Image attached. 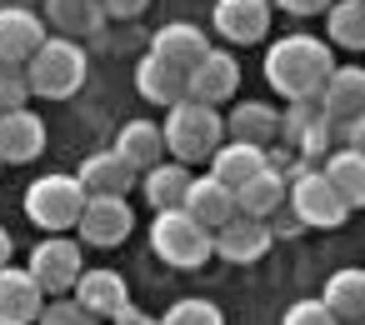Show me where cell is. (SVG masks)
<instances>
[{
    "label": "cell",
    "mask_w": 365,
    "mask_h": 325,
    "mask_svg": "<svg viewBox=\"0 0 365 325\" xmlns=\"http://www.w3.org/2000/svg\"><path fill=\"white\" fill-rule=\"evenodd\" d=\"M330 71H335V46L320 36H280L265 51V81L285 100H315Z\"/></svg>",
    "instance_id": "cell-1"
},
{
    "label": "cell",
    "mask_w": 365,
    "mask_h": 325,
    "mask_svg": "<svg viewBox=\"0 0 365 325\" xmlns=\"http://www.w3.org/2000/svg\"><path fill=\"white\" fill-rule=\"evenodd\" d=\"M165 125H160V140H165V155L180 160V165H205L210 150L225 140V115L220 105H205V100H190L180 96L175 105H165Z\"/></svg>",
    "instance_id": "cell-2"
},
{
    "label": "cell",
    "mask_w": 365,
    "mask_h": 325,
    "mask_svg": "<svg viewBox=\"0 0 365 325\" xmlns=\"http://www.w3.org/2000/svg\"><path fill=\"white\" fill-rule=\"evenodd\" d=\"M86 46L71 41V36H46L31 56H26V81H31V96L41 100H71L81 86H86Z\"/></svg>",
    "instance_id": "cell-3"
},
{
    "label": "cell",
    "mask_w": 365,
    "mask_h": 325,
    "mask_svg": "<svg viewBox=\"0 0 365 325\" xmlns=\"http://www.w3.org/2000/svg\"><path fill=\"white\" fill-rule=\"evenodd\" d=\"M285 205H290V220L295 225H310V230H340L355 205L325 180V170H315L310 160L295 165V175H285Z\"/></svg>",
    "instance_id": "cell-4"
},
{
    "label": "cell",
    "mask_w": 365,
    "mask_h": 325,
    "mask_svg": "<svg viewBox=\"0 0 365 325\" xmlns=\"http://www.w3.org/2000/svg\"><path fill=\"white\" fill-rule=\"evenodd\" d=\"M150 250L175 270H200L210 260V230L195 215H185L180 205H165L150 220Z\"/></svg>",
    "instance_id": "cell-5"
},
{
    "label": "cell",
    "mask_w": 365,
    "mask_h": 325,
    "mask_svg": "<svg viewBox=\"0 0 365 325\" xmlns=\"http://www.w3.org/2000/svg\"><path fill=\"white\" fill-rule=\"evenodd\" d=\"M81 205H86V185L76 175H66V170L41 175V180L26 185V220L36 230H46V235L51 230H76Z\"/></svg>",
    "instance_id": "cell-6"
},
{
    "label": "cell",
    "mask_w": 365,
    "mask_h": 325,
    "mask_svg": "<svg viewBox=\"0 0 365 325\" xmlns=\"http://www.w3.org/2000/svg\"><path fill=\"white\" fill-rule=\"evenodd\" d=\"M130 230H135V210H130L125 195H86V205H81V215H76V235H81L86 245L115 250V245L130 240Z\"/></svg>",
    "instance_id": "cell-7"
},
{
    "label": "cell",
    "mask_w": 365,
    "mask_h": 325,
    "mask_svg": "<svg viewBox=\"0 0 365 325\" xmlns=\"http://www.w3.org/2000/svg\"><path fill=\"white\" fill-rule=\"evenodd\" d=\"M270 240H275L270 220L235 210L230 220H220V225L210 230V260H225V265H255V260L270 250Z\"/></svg>",
    "instance_id": "cell-8"
},
{
    "label": "cell",
    "mask_w": 365,
    "mask_h": 325,
    "mask_svg": "<svg viewBox=\"0 0 365 325\" xmlns=\"http://www.w3.org/2000/svg\"><path fill=\"white\" fill-rule=\"evenodd\" d=\"M26 270L36 275L41 295H66V290L76 285V275L86 270V260H81V245H76L66 230H51V235H46V240L31 250Z\"/></svg>",
    "instance_id": "cell-9"
},
{
    "label": "cell",
    "mask_w": 365,
    "mask_h": 325,
    "mask_svg": "<svg viewBox=\"0 0 365 325\" xmlns=\"http://www.w3.org/2000/svg\"><path fill=\"white\" fill-rule=\"evenodd\" d=\"M280 140L300 155V160H320L335 145V120L320 110V100H290L280 110Z\"/></svg>",
    "instance_id": "cell-10"
},
{
    "label": "cell",
    "mask_w": 365,
    "mask_h": 325,
    "mask_svg": "<svg viewBox=\"0 0 365 325\" xmlns=\"http://www.w3.org/2000/svg\"><path fill=\"white\" fill-rule=\"evenodd\" d=\"M270 16H275L270 0H215L210 26H215V36H225L230 46H260V41L270 36Z\"/></svg>",
    "instance_id": "cell-11"
},
{
    "label": "cell",
    "mask_w": 365,
    "mask_h": 325,
    "mask_svg": "<svg viewBox=\"0 0 365 325\" xmlns=\"http://www.w3.org/2000/svg\"><path fill=\"white\" fill-rule=\"evenodd\" d=\"M46 155V120L31 105L0 110V165H31Z\"/></svg>",
    "instance_id": "cell-12"
},
{
    "label": "cell",
    "mask_w": 365,
    "mask_h": 325,
    "mask_svg": "<svg viewBox=\"0 0 365 325\" xmlns=\"http://www.w3.org/2000/svg\"><path fill=\"white\" fill-rule=\"evenodd\" d=\"M235 91H240V66H235V56H225V51H215V46L185 71V96H190V100L225 105Z\"/></svg>",
    "instance_id": "cell-13"
},
{
    "label": "cell",
    "mask_w": 365,
    "mask_h": 325,
    "mask_svg": "<svg viewBox=\"0 0 365 325\" xmlns=\"http://www.w3.org/2000/svg\"><path fill=\"white\" fill-rule=\"evenodd\" d=\"M76 180L86 185V195H130V185H135L140 175H135V165L110 145V150L86 155L81 170H76Z\"/></svg>",
    "instance_id": "cell-14"
},
{
    "label": "cell",
    "mask_w": 365,
    "mask_h": 325,
    "mask_svg": "<svg viewBox=\"0 0 365 325\" xmlns=\"http://www.w3.org/2000/svg\"><path fill=\"white\" fill-rule=\"evenodd\" d=\"M71 295L86 305L91 320H110V315L130 300V285H125L120 270H81L76 285H71Z\"/></svg>",
    "instance_id": "cell-15"
},
{
    "label": "cell",
    "mask_w": 365,
    "mask_h": 325,
    "mask_svg": "<svg viewBox=\"0 0 365 325\" xmlns=\"http://www.w3.org/2000/svg\"><path fill=\"white\" fill-rule=\"evenodd\" d=\"M41 285H36V275L26 270V265H0V325H26V320H36L41 315Z\"/></svg>",
    "instance_id": "cell-16"
},
{
    "label": "cell",
    "mask_w": 365,
    "mask_h": 325,
    "mask_svg": "<svg viewBox=\"0 0 365 325\" xmlns=\"http://www.w3.org/2000/svg\"><path fill=\"white\" fill-rule=\"evenodd\" d=\"M46 21L26 6H0V61L6 66H26V56L46 41Z\"/></svg>",
    "instance_id": "cell-17"
},
{
    "label": "cell",
    "mask_w": 365,
    "mask_h": 325,
    "mask_svg": "<svg viewBox=\"0 0 365 325\" xmlns=\"http://www.w3.org/2000/svg\"><path fill=\"white\" fill-rule=\"evenodd\" d=\"M180 210L195 215L205 230H215L220 220L235 215V190H230L220 175H190V185H185V195H180Z\"/></svg>",
    "instance_id": "cell-18"
},
{
    "label": "cell",
    "mask_w": 365,
    "mask_h": 325,
    "mask_svg": "<svg viewBox=\"0 0 365 325\" xmlns=\"http://www.w3.org/2000/svg\"><path fill=\"white\" fill-rule=\"evenodd\" d=\"M106 6L101 0H46V26H56V36H91L106 41Z\"/></svg>",
    "instance_id": "cell-19"
},
{
    "label": "cell",
    "mask_w": 365,
    "mask_h": 325,
    "mask_svg": "<svg viewBox=\"0 0 365 325\" xmlns=\"http://www.w3.org/2000/svg\"><path fill=\"white\" fill-rule=\"evenodd\" d=\"M320 110L330 115V120H350V115H360L365 110V71L360 66H335L330 76H325V86H320Z\"/></svg>",
    "instance_id": "cell-20"
},
{
    "label": "cell",
    "mask_w": 365,
    "mask_h": 325,
    "mask_svg": "<svg viewBox=\"0 0 365 325\" xmlns=\"http://www.w3.org/2000/svg\"><path fill=\"white\" fill-rule=\"evenodd\" d=\"M135 91H140L150 105H175V100L185 96V71L170 66V61H160L155 51H145V56L135 61Z\"/></svg>",
    "instance_id": "cell-21"
},
{
    "label": "cell",
    "mask_w": 365,
    "mask_h": 325,
    "mask_svg": "<svg viewBox=\"0 0 365 325\" xmlns=\"http://www.w3.org/2000/svg\"><path fill=\"white\" fill-rule=\"evenodd\" d=\"M150 51H155L160 61H170V66L190 71V66L210 51V36H205L200 26H190V21H170V26H160V31H155Z\"/></svg>",
    "instance_id": "cell-22"
},
{
    "label": "cell",
    "mask_w": 365,
    "mask_h": 325,
    "mask_svg": "<svg viewBox=\"0 0 365 325\" xmlns=\"http://www.w3.org/2000/svg\"><path fill=\"white\" fill-rule=\"evenodd\" d=\"M320 160H325V165H320L325 180L360 210V205H365V150H360V145H330Z\"/></svg>",
    "instance_id": "cell-23"
},
{
    "label": "cell",
    "mask_w": 365,
    "mask_h": 325,
    "mask_svg": "<svg viewBox=\"0 0 365 325\" xmlns=\"http://www.w3.org/2000/svg\"><path fill=\"white\" fill-rule=\"evenodd\" d=\"M225 135L230 140H250V145H270V140H280V110L265 105V100H240L225 115Z\"/></svg>",
    "instance_id": "cell-24"
},
{
    "label": "cell",
    "mask_w": 365,
    "mask_h": 325,
    "mask_svg": "<svg viewBox=\"0 0 365 325\" xmlns=\"http://www.w3.org/2000/svg\"><path fill=\"white\" fill-rule=\"evenodd\" d=\"M205 165H210V175H220V180L235 190L240 180H250L255 170H265V145H250V140H230V135H225V140L210 150Z\"/></svg>",
    "instance_id": "cell-25"
},
{
    "label": "cell",
    "mask_w": 365,
    "mask_h": 325,
    "mask_svg": "<svg viewBox=\"0 0 365 325\" xmlns=\"http://www.w3.org/2000/svg\"><path fill=\"white\" fill-rule=\"evenodd\" d=\"M235 210L260 215V220H270L275 210H285V175L265 165V170H255L250 180H240V185H235Z\"/></svg>",
    "instance_id": "cell-26"
},
{
    "label": "cell",
    "mask_w": 365,
    "mask_h": 325,
    "mask_svg": "<svg viewBox=\"0 0 365 325\" xmlns=\"http://www.w3.org/2000/svg\"><path fill=\"white\" fill-rule=\"evenodd\" d=\"M325 310L335 315V320H365V270L360 265H345V270H335L330 280H325Z\"/></svg>",
    "instance_id": "cell-27"
},
{
    "label": "cell",
    "mask_w": 365,
    "mask_h": 325,
    "mask_svg": "<svg viewBox=\"0 0 365 325\" xmlns=\"http://www.w3.org/2000/svg\"><path fill=\"white\" fill-rule=\"evenodd\" d=\"M115 150L135 165V175L155 160H165V140H160V125L155 120H125L120 135H115Z\"/></svg>",
    "instance_id": "cell-28"
},
{
    "label": "cell",
    "mask_w": 365,
    "mask_h": 325,
    "mask_svg": "<svg viewBox=\"0 0 365 325\" xmlns=\"http://www.w3.org/2000/svg\"><path fill=\"white\" fill-rule=\"evenodd\" d=\"M140 180H145L150 210H165V205H180V195H185V185H190V165H180V160H155V165L140 170Z\"/></svg>",
    "instance_id": "cell-29"
},
{
    "label": "cell",
    "mask_w": 365,
    "mask_h": 325,
    "mask_svg": "<svg viewBox=\"0 0 365 325\" xmlns=\"http://www.w3.org/2000/svg\"><path fill=\"white\" fill-rule=\"evenodd\" d=\"M320 16H325L330 46H345V51H360L365 46V0H330Z\"/></svg>",
    "instance_id": "cell-30"
},
{
    "label": "cell",
    "mask_w": 365,
    "mask_h": 325,
    "mask_svg": "<svg viewBox=\"0 0 365 325\" xmlns=\"http://www.w3.org/2000/svg\"><path fill=\"white\" fill-rule=\"evenodd\" d=\"M160 320H165V325H220L225 315H220V305H215V300L190 295V300H175V305H170Z\"/></svg>",
    "instance_id": "cell-31"
},
{
    "label": "cell",
    "mask_w": 365,
    "mask_h": 325,
    "mask_svg": "<svg viewBox=\"0 0 365 325\" xmlns=\"http://www.w3.org/2000/svg\"><path fill=\"white\" fill-rule=\"evenodd\" d=\"M36 320H46V325H86L91 315H86V305L66 290V295H51V305L41 300V315Z\"/></svg>",
    "instance_id": "cell-32"
},
{
    "label": "cell",
    "mask_w": 365,
    "mask_h": 325,
    "mask_svg": "<svg viewBox=\"0 0 365 325\" xmlns=\"http://www.w3.org/2000/svg\"><path fill=\"white\" fill-rule=\"evenodd\" d=\"M31 100V81H26V66H6L0 61V110H16Z\"/></svg>",
    "instance_id": "cell-33"
},
{
    "label": "cell",
    "mask_w": 365,
    "mask_h": 325,
    "mask_svg": "<svg viewBox=\"0 0 365 325\" xmlns=\"http://www.w3.org/2000/svg\"><path fill=\"white\" fill-rule=\"evenodd\" d=\"M285 325H335V315L325 310V300H295L285 310Z\"/></svg>",
    "instance_id": "cell-34"
},
{
    "label": "cell",
    "mask_w": 365,
    "mask_h": 325,
    "mask_svg": "<svg viewBox=\"0 0 365 325\" xmlns=\"http://www.w3.org/2000/svg\"><path fill=\"white\" fill-rule=\"evenodd\" d=\"M101 6H106L110 21H135V16H145L150 0H101Z\"/></svg>",
    "instance_id": "cell-35"
},
{
    "label": "cell",
    "mask_w": 365,
    "mask_h": 325,
    "mask_svg": "<svg viewBox=\"0 0 365 325\" xmlns=\"http://www.w3.org/2000/svg\"><path fill=\"white\" fill-rule=\"evenodd\" d=\"M270 6H275V11H285V16H300V21H305V16H320L330 0H270Z\"/></svg>",
    "instance_id": "cell-36"
},
{
    "label": "cell",
    "mask_w": 365,
    "mask_h": 325,
    "mask_svg": "<svg viewBox=\"0 0 365 325\" xmlns=\"http://www.w3.org/2000/svg\"><path fill=\"white\" fill-rule=\"evenodd\" d=\"M110 320H120V325H140V320H150V315H145L140 305H130V300H125V305H120V310H115Z\"/></svg>",
    "instance_id": "cell-37"
},
{
    "label": "cell",
    "mask_w": 365,
    "mask_h": 325,
    "mask_svg": "<svg viewBox=\"0 0 365 325\" xmlns=\"http://www.w3.org/2000/svg\"><path fill=\"white\" fill-rule=\"evenodd\" d=\"M11 255H16V240H11V230H6V225H0V265H6Z\"/></svg>",
    "instance_id": "cell-38"
},
{
    "label": "cell",
    "mask_w": 365,
    "mask_h": 325,
    "mask_svg": "<svg viewBox=\"0 0 365 325\" xmlns=\"http://www.w3.org/2000/svg\"><path fill=\"white\" fill-rule=\"evenodd\" d=\"M0 170H6V165H0Z\"/></svg>",
    "instance_id": "cell-39"
}]
</instances>
